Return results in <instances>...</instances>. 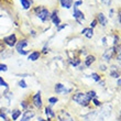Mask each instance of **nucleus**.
Instances as JSON below:
<instances>
[{"label": "nucleus", "instance_id": "nucleus-1", "mask_svg": "<svg viewBox=\"0 0 121 121\" xmlns=\"http://www.w3.org/2000/svg\"><path fill=\"white\" fill-rule=\"evenodd\" d=\"M72 99H73V101H75L76 104H78L80 106H83V107H87L90 104V99L87 97L86 92H80V91L76 92V94L73 95Z\"/></svg>", "mask_w": 121, "mask_h": 121}, {"label": "nucleus", "instance_id": "nucleus-2", "mask_svg": "<svg viewBox=\"0 0 121 121\" xmlns=\"http://www.w3.org/2000/svg\"><path fill=\"white\" fill-rule=\"evenodd\" d=\"M34 12H35V14H36V17L41 20L42 22H46V21L50 20V14H51V12H50L48 9L45 8V7H43V6L35 7Z\"/></svg>", "mask_w": 121, "mask_h": 121}, {"label": "nucleus", "instance_id": "nucleus-3", "mask_svg": "<svg viewBox=\"0 0 121 121\" xmlns=\"http://www.w3.org/2000/svg\"><path fill=\"white\" fill-rule=\"evenodd\" d=\"M17 42H18V39H17V35L13 33V34H10L6 38H3V43L7 44L8 46L10 48H13V46H16Z\"/></svg>", "mask_w": 121, "mask_h": 121}, {"label": "nucleus", "instance_id": "nucleus-4", "mask_svg": "<svg viewBox=\"0 0 121 121\" xmlns=\"http://www.w3.org/2000/svg\"><path fill=\"white\" fill-rule=\"evenodd\" d=\"M32 102H33V105L36 107V108L41 109L42 106H43V102H42V97H41V91L39 90L34 96H33V98H32Z\"/></svg>", "mask_w": 121, "mask_h": 121}, {"label": "nucleus", "instance_id": "nucleus-5", "mask_svg": "<svg viewBox=\"0 0 121 121\" xmlns=\"http://www.w3.org/2000/svg\"><path fill=\"white\" fill-rule=\"evenodd\" d=\"M73 17L76 19V21L78 23H80L82 21H84L85 20V16H84L83 11H80L78 8H76V7H74V10H73Z\"/></svg>", "mask_w": 121, "mask_h": 121}, {"label": "nucleus", "instance_id": "nucleus-6", "mask_svg": "<svg viewBox=\"0 0 121 121\" xmlns=\"http://www.w3.org/2000/svg\"><path fill=\"white\" fill-rule=\"evenodd\" d=\"M113 54H115V48H107V50L105 51V53H104V55H102V58H104L106 62H109V60L112 58Z\"/></svg>", "mask_w": 121, "mask_h": 121}, {"label": "nucleus", "instance_id": "nucleus-7", "mask_svg": "<svg viewBox=\"0 0 121 121\" xmlns=\"http://www.w3.org/2000/svg\"><path fill=\"white\" fill-rule=\"evenodd\" d=\"M58 118H60V121H73V118L66 110H60V112L58 113Z\"/></svg>", "mask_w": 121, "mask_h": 121}, {"label": "nucleus", "instance_id": "nucleus-8", "mask_svg": "<svg viewBox=\"0 0 121 121\" xmlns=\"http://www.w3.org/2000/svg\"><path fill=\"white\" fill-rule=\"evenodd\" d=\"M97 22L100 23L102 26H106L107 24H108V19H107V17L102 12H99L98 14H97Z\"/></svg>", "mask_w": 121, "mask_h": 121}, {"label": "nucleus", "instance_id": "nucleus-9", "mask_svg": "<svg viewBox=\"0 0 121 121\" xmlns=\"http://www.w3.org/2000/svg\"><path fill=\"white\" fill-rule=\"evenodd\" d=\"M50 19L52 20V22L54 23V26H58L60 23V19L58 18V14H57V10H54L53 12L50 14Z\"/></svg>", "mask_w": 121, "mask_h": 121}, {"label": "nucleus", "instance_id": "nucleus-10", "mask_svg": "<svg viewBox=\"0 0 121 121\" xmlns=\"http://www.w3.org/2000/svg\"><path fill=\"white\" fill-rule=\"evenodd\" d=\"M28 44H29V42H28V40H26V39H22V40L18 41V42H17V44H16L17 52H18V51H22L26 46H28Z\"/></svg>", "mask_w": 121, "mask_h": 121}, {"label": "nucleus", "instance_id": "nucleus-11", "mask_svg": "<svg viewBox=\"0 0 121 121\" xmlns=\"http://www.w3.org/2000/svg\"><path fill=\"white\" fill-rule=\"evenodd\" d=\"M54 89H55V92H56V94H64V92L66 94V92L69 91V89L67 90L66 88H65V86H64L63 84H60V83L55 85Z\"/></svg>", "mask_w": 121, "mask_h": 121}, {"label": "nucleus", "instance_id": "nucleus-12", "mask_svg": "<svg viewBox=\"0 0 121 121\" xmlns=\"http://www.w3.org/2000/svg\"><path fill=\"white\" fill-rule=\"evenodd\" d=\"M34 116H35L34 111H31V110H26V111L23 113L21 121H30V119H32L33 117H34Z\"/></svg>", "mask_w": 121, "mask_h": 121}, {"label": "nucleus", "instance_id": "nucleus-13", "mask_svg": "<svg viewBox=\"0 0 121 121\" xmlns=\"http://www.w3.org/2000/svg\"><path fill=\"white\" fill-rule=\"evenodd\" d=\"M40 56H41V53L39 51H33L31 52L29 54V56H28V60H32V62H35V60H38L39 58H40Z\"/></svg>", "mask_w": 121, "mask_h": 121}, {"label": "nucleus", "instance_id": "nucleus-14", "mask_svg": "<svg viewBox=\"0 0 121 121\" xmlns=\"http://www.w3.org/2000/svg\"><path fill=\"white\" fill-rule=\"evenodd\" d=\"M60 6L65 8V9H70L72 6H73V2L74 0H60Z\"/></svg>", "mask_w": 121, "mask_h": 121}, {"label": "nucleus", "instance_id": "nucleus-15", "mask_svg": "<svg viewBox=\"0 0 121 121\" xmlns=\"http://www.w3.org/2000/svg\"><path fill=\"white\" fill-rule=\"evenodd\" d=\"M82 34H84L87 39H91L94 36V31L90 28H85V29L82 30Z\"/></svg>", "mask_w": 121, "mask_h": 121}, {"label": "nucleus", "instance_id": "nucleus-16", "mask_svg": "<svg viewBox=\"0 0 121 121\" xmlns=\"http://www.w3.org/2000/svg\"><path fill=\"white\" fill-rule=\"evenodd\" d=\"M45 115L48 117V120L51 121V119L55 117V112L52 110L51 107H46V108H45Z\"/></svg>", "mask_w": 121, "mask_h": 121}, {"label": "nucleus", "instance_id": "nucleus-17", "mask_svg": "<svg viewBox=\"0 0 121 121\" xmlns=\"http://www.w3.org/2000/svg\"><path fill=\"white\" fill-rule=\"evenodd\" d=\"M96 60V57L95 55H88L86 58H85V65H86L87 67H89L90 65H91Z\"/></svg>", "mask_w": 121, "mask_h": 121}, {"label": "nucleus", "instance_id": "nucleus-18", "mask_svg": "<svg viewBox=\"0 0 121 121\" xmlns=\"http://www.w3.org/2000/svg\"><path fill=\"white\" fill-rule=\"evenodd\" d=\"M20 2H21V6H22L23 9H30L32 6V1L31 0H20Z\"/></svg>", "mask_w": 121, "mask_h": 121}, {"label": "nucleus", "instance_id": "nucleus-19", "mask_svg": "<svg viewBox=\"0 0 121 121\" xmlns=\"http://www.w3.org/2000/svg\"><path fill=\"white\" fill-rule=\"evenodd\" d=\"M20 116H21V110H19V109H14V110L11 112V118H12V121L18 120V118H19Z\"/></svg>", "mask_w": 121, "mask_h": 121}, {"label": "nucleus", "instance_id": "nucleus-20", "mask_svg": "<svg viewBox=\"0 0 121 121\" xmlns=\"http://www.w3.org/2000/svg\"><path fill=\"white\" fill-rule=\"evenodd\" d=\"M96 115H97V111H92V112H90V113H88L87 116H84V119L86 121H91V120H94Z\"/></svg>", "mask_w": 121, "mask_h": 121}, {"label": "nucleus", "instance_id": "nucleus-21", "mask_svg": "<svg viewBox=\"0 0 121 121\" xmlns=\"http://www.w3.org/2000/svg\"><path fill=\"white\" fill-rule=\"evenodd\" d=\"M69 63H70V65H72V66L76 67V66H78V65L80 64V60H79V58H74V60H73V58H70Z\"/></svg>", "mask_w": 121, "mask_h": 121}, {"label": "nucleus", "instance_id": "nucleus-22", "mask_svg": "<svg viewBox=\"0 0 121 121\" xmlns=\"http://www.w3.org/2000/svg\"><path fill=\"white\" fill-rule=\"evenodd\" d=\"M86 95H87V97L91 100L92 98H95V97H97V92L95 91V90H89V91H87L86 92Z\"/></svg>", "mask_w": 121, "mask_h": 121}, {"label": "nucleus", "instance_id": "nucleus-23", "mask_svg": "<svg viewBox=\"0 0 121 121\" xmlns=\"http://www.w3.org/2000/svg\"><path fill=\"white\" fill-rule=\"evenodd\" d=\"M110 75H111V77H113V78H120V73L118 72V69H113L111 70V73H110Z\"/></svg>", "mask_w": 121, "mask_h": 121}, {"label": "nucleus", "instance_id": "nucleus-24", "mask_svg": "<svg viewBox=\"0 0 121 121\" xmlns=\"http://www.w3.org/2000/svg\"><path fill=\"white\" fill-rule=\"evenodd\" d=\"M90 76H91V78L95 80V82H100V80H101V76H100V75H98L97 73H92Z\"/></svg>", "mask_w": 121, "mask_h": 121}, {"label": "nucleus", "instance_id": "nucleus-25", "mask_svg": "<svg viewBox=\"0 0 121 121\" xmlns=\"http://www.w3.org/2000/svg\"><path fill=\"white\" fill-rule=\"evenodd\" d=\"M57 101H58V99L56 98V97H50V98H48V102H50V105H55Z\"/></svg>", "mask_w": 121, "mask_h": 121}, {"label": "nucleus", "instance_id": "nucleus-26", "mask_svg": "<svg viewBox=\"0 0 121 121\" xmlns=\"http://www.w3.org/2000/svg\"><path fill=\"white\" fill-rule=\"evenodd\" d=\"M0 117L3 119L4 121H8V118H7V115H6V111L3 110V109H1L0 110Z\"/></svg>", "mask_w": 121, "mask_h": 121}, {"label": "nucleus", "instance_id": "nucleus-27", "mask_svg": "<svg viewBox=\"0 0 121 121\" xmlns=\"http://www.w3.org/2000/svg\"><path fill=\"white\" fill-rule=\"evenodd\" d=\"M90 101H92V102H94V105H95V106H97V107H99V106L101 105V102H100V101H99V100H98V99H97V97H95V98H92L91 100H90Z\"/></svg>", "mask_w": 121, "mask_h": 121}, {"label": "nucleus", "instance_id": "nucleus-28", "mask_svg": "<svg viewBox=\"0 0 121 121\" xmlns=\"http://www.w3.org/2000/svg\"><path fill=\"white\" fill-rule=\"evenodd\" d=\"M0 86H3V87H6V88H8V84H7V82L3 79L2 77H0Z\"/></svg>", "mask_w": 121, "mask_h": 121}, {"label": "nucleus", "instance_id": "nucleus-29", "mask_svg": "<svg viewBox=\"0 0 121 121\" xmlns=\"http://www.w3.org/2000/svg\"><path fill=\"white\" fill-rule=\"evenodd\" d=\"M8 70V66L6 64H0V72H7Z\"/></svg>", "mask_w": 121, "mask_h": 121}, {"label": "nucleus", "instance_id": "nucleus-30", "mask_svg": "<svg viewBox=\"0 0 121 121\" xmlns=\"http://www.w3.org/2000/svg\"><path fill=\"white\" fill-rule=\"evenodd\" d=\"M111 2H112V0H101L102 4H105V6H107V7L110 6V4H111Z\"/></svg>", "mask_w": 121, "mask_h": 121}, {"label": "nucleus", "instance_id": "nucleus-31", "mask_svg": "<svg viewBox=\"0 0 121 121\" xmlns=\"http://www.w3.org/2000/svg\"><path fill=\"white\" fill-rule=\"evenodd\" d=\"M83 4V0H78V1H75L74 2V7H76V8H78L79 6H82Z\"/></svg>", "mask_w": 121, "mask_h": 121}, {"label": "nucleus", "instance_id": "nucleus-32", "mask_svg": "<svg viewBox=\"0 0 121 121\" xmlns=\"http://www.w3.org/2000/svg\"><path fill=\"white\" fill-rule=\"evenodd\" d=\"M19 86L20 87H22V88H26V84L24 80H20L19 82Z\"/></svg>", "mask_w": 121, "mask_h": 121}, {"label": "nucleus", "instance_id": "nucleus-33", "mask_svg": "<svg viewBox=\"0 0 121 121\" xmlns=\"http://www.w3.org/2000/svg\"><path fill=\"white\" fill-rule=\"evenodd\" d=\"M97 23H98V22H97V20H96V19L92 20V22L90 23V29H94V28L97 26Z\"/></svg>", "mask_w": 121, "mask_h": 121}, {"label": "nucleus", "instance_id": "nucleus-34", "mask_svg": "<svg viewBox=\"0 0 121 121\" xmlns=\"http://www.w3.org/2000/svg\"><path fill=\"white\" fill-rule=\"evenodd\" d=\"M21 107H22L23 109H28V104H26V100H23V101L21 102Z\"/></svg>", "mask_w": 121, "mask_h": 121}, {"label": "nucleus", "instance_id": "nucleus-35", "mask_svg": "<svg viewBox=\"0 0 121 121\" xmlns=\"http://www.w3.org/2000/svg\"><path fill=\"white\" fill-rule=\"evenodd\" d=\"M113 39H115V41H113V44L117 45V43L119 44V40H120V38H119L118 35H115V38H113Z\"/></svg>", "mask_w": 121, "mask_h": 121}, {"label": "nucleus", "instance_id": "nucleus-36", "mask_svg": "<svg viewBox=\"0 0 121 121\" xmlns=\"http://www.w3.org/2000/svg\"><path fill=\"white\" fill-rule=\"evenodd\" d=\"M18 53H19V54H21V55H28V54H29V52L24 51V50H22V51H18Z\"/></svg>", "mask_w": 121, "mask_h": 121}, {"label": "nucleus", "instance_id": "nucleus-37", "mask_svg": "<svg viewBox=\"0 0 121 121\" xmlns=\"http://www.w3.org/2000/svg\"><path fill=\"white\" fill-rule=\"evenodd\" d=\"M65 26H67V24H62V26H57V31L60 32V30H62V29H64Z\"/></svg>", "mask_w": 121, "mask_h": 121}, {"label": "nucleus", "instance_id": "nucleus-38", "mask_svg": "<svg viewBox=\"0 0 121 121\" xmlns=\"http://www.w3.org/2000/svg\"><path fill=\"white\" fill-rule=\"evenodd\" d=\"M99 69H101V70H107V67H106L105 65H99Z\"/></svg>", "mask_w": 121, "mask_h": 121}, {"label": "nucleus", "instance_id": "nucleus-39", "mask_svg": "<svg viewBox=\"0 0 121 121\" xmlns=\"http://www.w3.org/2000/svg\"><path fill=\"white\" fill-rule=\"evenodd\" d=\"M42 53H44V54H46V53H48V48H43V51H42Z\"/></svg>", "mask_w": 121, "mask_h": 121}, {"label": "nucleus", "instance_id": "nucleus-40", "mask_svg": "<svg viewBox=\"0 0 121 121\" xmlns=\"http://www.w3.org/2000/svg\"><path fill=\"white\" fill-rule=\"evenodd\" d=\"M120 84H121V79H120V78H118V80H117V85H118V86H120Z\"/></svg>", "mask_w": 121, "mask_h": 121}, {"label": "nucleus", "instance_id": "nucleus-41", "mask_svg": "<svg viewBox=\"0 0 121 121\" xmlns=\"http://www.w3.org/2000/svg\"><path fill=\"white\" fill-rule=\"evenodd\" d=\"M107 42H106V38H102V44H106Z\"/></svg>", "mask_w": 121, "mask_h": 121}, {"label": "nucleus", "instance_id": "nucleus-42", "mask_svg": "<svg viewBox=\"0 0 121 121\" xmlns=\"http://www.w3.org/2000/svg\"><path fill=\"white\" fill-rule=\"evenodd\" d=\"M39 121H46V120H44L43 118H39Z\"/></svg>", "mask_w": 121, "mask_h": 121}]
</instances>
